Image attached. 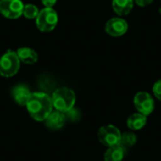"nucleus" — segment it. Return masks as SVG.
<instances>
[{
	"instance_id": "1",
	"label": "nucleus",
	"mask_w": 161,
	"mask_h": 161,
	"mask_svg": "<svg viewBox=\"0 0 161 161\" xmlns=\"http://www.w3.org/2000/svg\"><path fill=\"white\" fill-rule=\"evenodd\" d=\"M25 107L29 115L38 122L44 121L53 111L51 97L45 92H31Z\"/></svg>"
},
{
	"instance_id": "2",
	"label": "nucleus",
	"mask_w": 161,
	"mask_h": 161,
	"mask_svg": "<svg viewBox=\"0 0 161 161\" xmlns=\"http://www.w3.org/2000/svg\"><path fill=\"white\" fill-rule=\"evenodd\" d=\"M53 108L62 113H66L74 108L76 96L75 92L67 87H61L57 89L51 97Z\"/></svg>"
},
{
	"instance_id": "3",
	"label": "nucleus",
	"mask_w": 161,
	"mask_h": 161,
	"mask_svg": "<svg viewBox=\"0 0 161 161\" xmlns=\"http://www.w3.org/2000/svg\"><path fill=\"white\" fill-rule=\"evenodd\" d=\"M20 69V60L15 51L8 50L0 58V75L3 77H11L15 75Z\"/></svg>"
},
{
	"instance_id": "4",
	"label": "nucleus",
	"mask_w": 161,
	"mask_h": 161,
	"mask_svg": "<svg viewBox=\"0 0 161 161\" xmlns=\"http://www.w3.org/2000/svg\"><path fill=\"white\" fill-rule=\"evenodd\" d=\"M58 14L52 8L42 9L36 17V25L42 32L52 31L58 24Z\"/></svg>"
},
{
	"instance_id": "5",
	"label": "nucleus",
	"mask_w": 161,
	"mask_h": 161,
	"mask_svg": "<svg viewBox=\"0 0 161 161\" xmlns=\"http://www.w3.org/2000/svg\"><path fill=\"white\" fill-rule=\"evenodd\" d=\"M121 135L122 133L119 128L112 125H104L98 130L99 142L108 148L119 145L121 141Z\"/></svg>"
},
{
	"instance_id": "6",
	"label": "nucleus",
	"mask_w": 161,
	"mask_h": 161,
	"mask_svg": "<svg viewBox=\"0 0 161 161\" xmlns=\"http://www.w3.org/2000/svg\"><path fill=\"white\" fill-rule=\"evenodd\" d=\"M134 105L138 112L148 116L155 109V101L153 96L146 92H140L134 97Z\"/></svg>"
},
{
	"instance_id": "7",
	"label": "nucleus",
	"mask_w": 161,
	"mask_h": 161,
	"mask_svg": "<svg viewBox=\"0 0 161 161\" xmlns=\"http://www.w3.org/2000/svg\"><path fill=\"white\" fill-rule=\"evenodd\" d=\"M24 5L21 0H0V12L8 19H17L23 14Z\"/></svg>"
},
{
	"instance_id": "8",
	"label": "nucleus",
	"mask_w": 161,
	"mask_h": 161,
	"mask_svg": "<svg viewBox=\"0 0 161 161\" xmlns=\"http://www.w3.org/2000/svg\"><path fill=\"white\" fill-rule=\"evenodd\" d=\"M128 29V24L126 21L120 17H114L109 19L105 26L106 32L111 37H120L126 33Z\"/></svg>"
},
{
	"instance_id": "9",
	"label": "nucleus",
	"mask_w": 161,
	"mask_h": 161,
	"mask_svg": "<svg viewBox=\"0 0 161 161\" xmlns=\"http://www.w3.org/2000/svg\"><path fill=\"white\" fill-rule=\"evenodd\" d=\"M45 125L51 130H58L63 127L66 122L65 113L59 112L58 110L52 111L48 117L44 120Z\"/></svg>"
},
{
	"instance_id": "10",
	"label": "nucleus",
	"mask_w": 161,
	"mask_h": 161,
	"mask_svg": "<svg viewBox=\"0 0 161 161\" xmlns=\"http://www.w3.org/2000/svg\"><path fill=\"white\" fill-rule=\"evenodd\" d=\"M30 91L28 88L25 85H17L12 89L11 95L13 97V100L15 103H17L19 106H25L27 103V100L30 96Z\"/></svg>"
},
{
	"instance_id": "11",
	"label": "nucleus",
	"mask_w": 161,
	"mask_h": 161,
	"mask_svg": "<svg viewBox=\"0 0 161 161\" xmlns=\"http://www.w3.org/2000/svg\"><path fill=\"white\" fill-rule=\"evenodd\" d=\"M146 123H147V116H145L140 112L131 114L127 118V121H126L127 127L132 131L141 130L142 128H143L145 126Z\"/></svg>"
},
{
	"instance_id": "12",
	"label": "nucleus",
	"mask_w": 161,
	"mask_h": 161,
	"mask_svg": "<svg viewBox=\"0 0 161 161\" xmlns=\"http://www.w3.org/2000/svg\"><path fill=\"white\" fill-rule=\"evenodd\" d=\"M20 62L25 64H34L38 60V54L29 47H21L16 51Z\"/></svg>"
},
{
	"instance_id": "13",
	"label": "nucleus",
	"mask_w": 161,
	"mask_h": 161,
	"mask_svg": "<svg viewBox=\"0 0 161 161\" xmlns=\"http://www.w3.org/2000/svg\"><path fill=\"white\" fill-rule=\"evenodd\" d=\"M134 7V0H112L113 10L123 16L127 15Z\"/></svg>"
},
{
	"instance_id": "14",
	"label": "nucleus",
	"mask_w": 161,
	"mask_h": 161,
	"mask_svg": "<svg viewBox=\"0 0 161 161\" xmlns=\"http://www.w3.org/2000/svg\"><path fill=\"white\" fill-rule=\"evenodd\" d=\"M125 154V149L120 144L112 147H108L105 153V161H123Z\"/></svg>"
},
{
	"instance_id": "15",
	"label": "nucleus",
	"mask_w": 161,
	"mask_h": 161,
	"mask_svg": "<svg viewBox=\"0 0 161 161\" xmlns=\"http://www.w3.org/2000/svg\"><path fill=\"white\" fill-rule=\"evenodd\" d=\"M138 138L137 135L130 131V132H125L121 135V141H120V145L124 147L125 149L133 147L137 143Z\"/></svg>"
},
{
	"instance_id": "16",
	"label": "nucleus",
	"mask_w": 161,
	"mask_h": 161,
	"mask_svg": "<svg viewBox=\"0 0 161 161\" xmlns=\"http://www.w3.org/2000/svg\"><path fill=\"white\" fill-rule=\"evenodd\" d=\"M39 9L38 8L33 5V4H27L25 6H24V8H23V15L25 17V18H28V19H34L38 16L39 14Z\"/></svg>"
},
{
	"instance_id": "17",
	"label": "nucleus",
	"mask_w": 161,
	"mask_h": 161,
	"mask_svg": "<svg viewBox=\"0 0 161 161\" xmlns=\"http://www.w3.org/2000/svg\"><path fill=\"white\" fill-rule=\"evenodd\" d=\"M153 93L155 94V96L161 101V79L157 81L154 86H153Z\"/></svg>"
},
{
	"instance_id": "18",
	"label": "nucleus",
	"mask_w": 161,
	"mask_h": 161,
	"mask_svg": "<svg viewBox=\"0 0 161 161\" xmlns=\"http://www.w3.org/2000/svg\"><path fill=\"white\" fill-rule=\"evenodd\" d=\"M65 116H66V119L69 118V119H71V120H73V121H75V120L78 118L79 114H78L77 110H75V108H72L71 110H69L68 112L65 113Z\"/></svg>"
},
{
	"instance_id": "19",
	"label": "nucleus",
	"mask_w": 161,
	"mask_h": 161,
	"mask_svg": "<svg viewBox=\"0 0 161 161\" xmlns=\"http://www.w3.org/2000/svg\"><path fill=\"white\" fill-rule=\"evenodd\" d=\"M134 1L137 3V5H139L141 7H146V6L150 5L154 0H134Z\"/></svg>"
},
{
	"instance_id": "20",
	"label": "nucleus",
	"mask_w": 161,
	"mask_h": 161,
	"mask_svg": "<svg viewBox=\"0 0 161 161\" xmlns=\"http://www.w3.org/2000/svg\"><path fill=\"white\" fill-rule=\"evenodd\" d=\"M42 2L46 8H52L56 4L57 0H42Z\"/></svg>"
},
{
	"instance_id": "21",
	"label": "nucleus",
	"mask_w": 161,
	"mask_h": 161,
	"mask_svg": "<svg viewBox=\"0 0 161 161\" xmlns=\"http://www.w3.org/2000/svg\"><path fill=\"white\" fill-rule=\"evenodd\" d=\"M160 3H161V0H160Z\"/></svg>"
}]
</instances>
